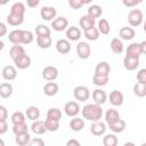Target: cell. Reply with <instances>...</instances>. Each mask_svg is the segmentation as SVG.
<instances>
[{"instance_id": "20", "label": "cell", "mask_w": 146, "mask_h": 146, "mask_svg": "<svg viewBox=\"0 0 146 146\" xmlns=\"http://www.w3.org/2000/svg\"><path fill=\"white\" fill-rule=\"evenodd\" d=\"M119 35L122 40H132L136 35V32L132 27H128V26H124V27H121V30L119 31Z\"/></svg>"}, {"instance_id": "3", "label": "cell", "mask_w": 146, "mask_h": 146, "mask_svg": "<svg viewBox=\"0 0 146 146\" xmlns=\"http://www.w3.org/2000/svg\"><path fill=\"white\" fill-rule=\"evenodd\" d=\"M74 98L79 102H86L90 97V91L86 86H78L73 90Z\"/></svg>"}, {"instance_id": "5", "label": "cell", "mask_w": 146, "mask_h": 146, "mask_svg": "<svg viewBox=\"0 0 146 146\" xmlns=\"http://www.w3.org/2000/svg\"><path fill=\"white\" fill-rule=\"evenodd\" d=\"M57 76H58V70L52 65H48L42 70V78L46 81H55Z\"/></svg>"}, {"instance_id": "45", "label": "cell", "mask_w": 146, "mask_h": 146, "mask_svg": "<svg viewBox=\"0 0 146 146\" xmlns=\"http://www.w3.org/2000/svg\"><path fill=\"white\" fill-rule=\"evenodd\" d=\"M34 31H35L36 35H50V32H51L50 29L47 25H44V24L36 25V27L34 29Z\"/></svg>"}, {"instance_id": "22", "label": "cell", "mask_w": 146, "mask_h": 146, "mask_svg": "<svg viewBox=\"0 0 146 146\" xmlns=\"http://www.w3.org/2000/svg\"><path fill=\"white\" fill-rule=\"evenodd\" d=\"M58 89H59V87H58V84H57L56 82L49 81L48 83H46V84L43 86V94H44L46 96L51 97V96H55V95L58 92Z\"/></svg>"}, {"instance_id": "9", "label": "cell", "mask_w": 146, "mask_h": 146, "mask_svg": "<svg viewBox=\"0 0 146 146\" xmlns=\"http://www.w3.org/2000/svg\"><path fill=\"white\" fill-rule=\"evenodd\" d=\"M56 15H57V10L54 8V7H42L41 10H40V16L43 21H51L54 18H56Z\"/></svg>"}, {"instance_id": "17", "label": "cell", "mask_w": 146, "mask_h": 146, "mask_svg": "<svg viewBox=\"0 0 146 146\" xmlns=\"http://www.w3.org/2000/svg\"><path fill=\"white\" fill-rule=\"evenodd\" d=\"M31 130H32L35 135H43L46 131H48L44 121H41V120H35V121H33V123L31 124Z\"/></svg>"}, {"instance_id": "59", "label": "cell", "mask_w": 146, "mask_h": 146, "mask_svg": "<svg viewBox=\"0 0 146 146\" xmlns=\"http://www.w3.org/2000/svg\"><path fill=\"white\" fill-rule=\"evenodd\" d=\"M144 31L146 32V17H145V22H144Z\"/></svg>"}, {"instance_id": "23", "label": "cell", "mask_w": 146, "mask_h": 146, "mask_svg": "<svg viewBox=\"0 0 146 146\" xmlns=\"http://www.w3.org/2000/svg\"><path fill=\"white\" fill-rule=\"evenodd\" d=\"M120 119H121V117H120L119 112H117L116 110H114V108H110V110H107L106 113H105V121H106L107 125H110V124L116 122V121L120 120Z\"/></svg>"}, {"instance_id": "57", "label": "cell", "mask_w": 146, "mask_h": 146, "mask_svg": "<svg viewBox=\"0 0 146 146\" xmlns=\"http://www.w3.org/2000/svg\"><path fill=\"white\" fill-rule=\"evenodd\" d=\"M8 2H9V0H0V5H2V6L7 5Z\"/></svg>"}, {"instance_id": "2", "label": "cell", "mask_w": 146, "mask_h": 146, "mask_svg": "<svg viewBox=\"0 0 146 146\" xmlns=\"http://www.w3.org/2000/svg\"><path fill=\"white\" fill-rule=\"evenodd\" d=\"M143 21H144V15H143V11L139 9H132L128 14V22L133 27L139 26L143 23Z\"/></svg>"}, {"instance_id": "1", "label": "cell", "mask_w": 146, "mask_h": 146, "mask_svg": "<svg viewBox=\"0 0 146 146\" xmlns=\"http://www.w3.org/2000/svg\"><path fill=\"white\" fill-rule=\"evenodd\" d=\"M82 116L83 119L95 122L102 119L103 116V108L100 107L99 104H87L86 106L82 107Z\"/></svg>"}, {"instance_id": "39", "label": "cell", "mask_w": 146, "mask_h": 146, "mask_svg": "<svg viewBox=\"0 0 146 146\" xmlns=\"http://www.w3.org/2000/svg\"><path fill=\"white\" fill-rule=\"evenodd\" d=\"M133 94L138 97H145L146 96V83L137 82L133 86Z\"/></svg>"}, {"instance_id": "35", "label": "cell", "mask_w": 146, "mask_h": 146, "mask_svg": "<svg viewBox=\"0 0 146 146\" xmlns=\"http://www.w3.org/2000/svg\"><path fill=\"white\" fill-rule=\"evenodd\" d=\"M98 31L100 34H104V35H107L111 31V26H110V23L107 19L105 18H100L99 22H98Z\"/></svg>"}, {"instance_id": "33", "label": "cell", "mask_w": 146, "mask_h": 146, "mask_svg": "<svg viewBox=\"0 0 146 146\" xmlns=\"http://www.w3.org/2000/svg\"><path fill=\"white\" fill-rule=\"evenodd\" d=\"M102 14H103V9H102V7L98 6V5H91V6L88 8V10H87V15H89L90 17H92V18H95V19L98 18V17H100Z\"/></svg>"}, {"instance_id": "25", "label": "cell", "mask_w": 146, "mask_h": 146, "mask_svg": "<svg viewBox=\"0 0 146 146\" xmlns=\"http://www.w3.org/2000/svg\"><path fill=\"white\" fill-rule=\"evenodd\" d=\"M51 43H52V39L50 35H38L36 36V44L42 49L50 48Z\"/></svg>"}, {"instance_id": "7", "label": "cell", "mask_w": 146, "mask_h": 146, "mask_svg": "<svg viewBox=\"0 0 146 146\" xmlns=\"http://www.w3.org/2000/svg\"><path fill=\"white\" fill-rule=\"evenodd\" d=\"M64 112L67 116L74 117L80 113V105L76 102H68L64 106Z\"/></svg>"}, {"instance_id": "21", "label": "cell", "mask_w": 146, "mask_h": 146, "mask_svg": "<svg viewBox=\"0 0 146 146\" xmlns=\"http://www.w3.org/2000/svg\"><path fill=\"white\" fill-rule=\"evenodd\" d=\"M141 55V49H140V43L138 42H132L128 46L127 48V56H131V57H137L139 58V56Z\"/></svg>"}, {"instance_id": "15", "label": "cell", "mask_w": 146, "mask_h": 146, "mask_svg": "<svg viewBox=\"0 0 146 146\" xmlns=\"http://www.w3.org/2000/svg\"><path fill=\"white\" fill-rule=\"evenodd\" d=\"M14 63H15V66H16L17 68H19V70H25V68H27V67L31 65V57L25 54V55L18 57L17 59H15Z\"/></svg>"}, {"instance_id": "58", "label": "cell", "mask_w": 146, "mask_h": 146, "mask_svg": "<svg viewBox=\"0 0 146 146\" xmlns=\"http://www.w3.org/2000/svg\"><path fill=\"white\" fill-rule=\"evenodd\" d=\"M82 1H83V3H84V5H89L92 0H82Z\"/></svg>"}, {"instance_id": "24", "label": "cell", "mask_w": 146, "mask_h": 146, "mask_svg": "<svg viewBox=\"0 0 146 146\" xmlns=\"http://www.w3.org/2000/svg\"><path fill=\"white\" fill-rule=\"evenodd\" d=\"M24 22V15H18V14H14L10 13L7 16V23L11 26H18Z\"/></svg>"}, {"instance_id": "46", "label": "cell", "mask_w": 146, "mask_h": 146, "mask_svg": "<svg viewBox=\"0 0 146 146\" xmlns=\"http://www.w3.org/2000/svg\"><path fill=\"white\" fill-rule=\"evenodd\" d=\"M33 33L29 30H23V44H29L33 41Z\"/></svg>"}, {"instance_id": "56", "label": "cell", "mask_w": 146, "mask_h": 146, "mask_svg": "<svg viewBox=\"0 0 146 146\" xmlns=\"http://www.w3.org/2000/svg\"><path fill=\"white\" fill-rule=\"evenodd\" d=\"M140 49H141V54L146 55V40L140 42Z\"/></svg>"}, {"instance_id": "32", "label": "cell", "mask_w": 146, "mask_h": 146, "mask_svg": "<svg viewBox=\"0 0 146 146\" xmlns=\"http://www.w3.org/2000/svg\"><path fill=\"white\" fill-rule=\"evenodd\" d=\"M110 46H111L112 51H113L114 54H116V55H120V54L123 51V43H122V41H121L119 38H113V39L111 40Z\"/></svg>"}, {"instance_id": "27", "label": "cell", "mask_w": 146, "mask_h": 146, "mask_svg": "<svg viewBox=\"0 0 146 146\" xmlns=\"http://www.w3.org/2000/svg\"><path fill=\"white\" fill-rule=\"evenodd\" d=\"M111 66L107 62H99L95 67V73L103 74V75H110Z\"/></svg>"}, {"instance_id": "19", "label": "cell", "mask_w": 146, "mask_h": 146, "mask_svg": "<svg viewBox=\"0 0 146 146\" xmlns=\"http://www.w3.org/2000/svg\"><path fill=\"white\" fill-rule=\"evenodd\" d=\"M92 99H94V102L96 104L103 105L106 102V99H107V95H106V92L103 89L98 88V89H95L92 91Z\"/></svg>"}, {"instance_id": "8", "label": "cell", "mask_w": 146, "mask_h": 146, "mask_svg": "<svg viewBox=\"0 0 146 146\" xmlns=\"http://www.w3.org/2000/svg\"><path fill=\"white\" fill-rule=\"evenodd\" d=\"M90 131L94 136H103L106 131V124L104 122H102L100 120L95 121L90 125Z\"/></svg>"}, {"instance_id": "18", "label": "cell", "mask_w": 146, "mask_h": 146, "mask_svg": "<svg viewBox=\"0 0 146 146\" xmlns=\"http://www.w3.org/2000/svg\"><path fill=\"white\" fill-rule=\"evenodd\" d=\"M66 38L70 41H78L81 38V30L78 26H71L66 30Z\"/></svg>"}, {"instance_id": "26", "label": "cell", "mask_w": 146, "mask_h": 146, "mask_svg": "<svg viewBox=\"0 0 146 146\" xmlns=\"http://www.w3.org/2000/svg\"><path fill=\"white\" fill-rule=\"evenodd\" d=\"M25 54H26V52H25V49H24L21 44H14V46H11V48L9 49V56L11 57L13 60L17 59L18 57H21V56H23V55H25Z\"/></svg>"}, {"instance_id": "52", "label": "cell", "mask_w": 146, "mask_h": 146, "mask_svg": "<svg viewBox=\"0 0 146 146\" xmlns=\"http://www.w3.org/2000/svg\"><path fill=\"white\" fill-rule=\"evenodd\" d=\"M122 3H123L125 7H130V8L137 6L136 0H122Z\"/></svg>"}, {"instance_id": "53", "label": "cell", "mask_w": 146, "mask_h": 146, "mask_svg": "<svg viewBox=\"0 0 146 146\" xmlns=\"http://www.w3.org/2000/svg\"><path fill=\"white\" fill-rule=\"evenodd\" d=\"M39 2H40V0H26L27 7H30V8H35L39 5Z\"/></svg>"}, {"instance_id": "31", "label": "cell", "mask_w": 146, "mask_h": 146, "mask_svg": "<svg viewBox=\"0 0 146 146\" xmlns=\"http://www.w3.org/2000/svg\"><path fill=\"white\" fill-rule=\"evenodd\" d=\"M25 114H26V117H27L29 120L35 121V120H39L41 113H40L39 107H36V106H30V107H27Z\"/></svg>"}, {"instance_id": "38", "label": "cell", "mask_w": 146, "mask_h": 146, "mask_svg": "<svg viewBox=\"0 0 146 146\" xmlns=\"http://www.w3.org/2000/svg\"><path fill=\"white\" fill-rule=\"evenodd\" d=\"M104 146H116L117 145V137L114 133H107L103 138Z\"/></svg>"}, {"instance_id": "37", "label": "cell", "mask_w": 146, "mask_h": 146, "mask_svg": "<svg viewBox=\"0 0 146 146\" xmlns=\"http://www.w3.org/2000/svg\"><path fill=\"white\" fill-rule=\"evenodd\" d=\"M15 141H16V144H17L18 146H26V145L30 144L31 137H30L29 132H26V133L16 136V137H15Z\"/></svg>"}, {"instance_id": "36", "label": "cell", "mask_w": 146, "mask_h": 146, "mask_svg": "<svg viewBox=\"0 0 146 146\" xmlns=\"http://www.w3.org/2000/svg\"><path fill=\"white\" fill-rule=\"evenodd\" d=\"M84 36L89 41H96L99 38V31L95 26L94 27H90V29H88V30L84 31Z\"/></svg>"}, {"instance_id": "41", "label": "cell", "mask_w": 146, "mask_h": 146, "mask_svg": "<svg viewBox=\"0 0 146 146\" xmlns=\"http://www.w3.org/2000/svg\"><path fill=\"white\" fill-rule=\"evenodd\" d=\"M44 123H46V127H47V130L48 131H52L54 132V131H57L58 128H59V121L54 120V119L46 117Z\"/></svg>"}, {"instance_id": "51", "label": "cell", "mask_w": 146, "mask_h": 146, "mask_svg": "<svg viewBox=\"0 0 146 146\" xmlns=\"http://www.w3.org/2000/svg\"><path fill=\"white\" fill-rule=\"evenodd\" d=\"M8 130V124L6 121H0V135H3Z\"/></svg>"}, {"instance_id": "12", "label": "cell", "mask_w": 146, "mask_h": 146, "mask_svg": "<svg viewBox=\"0 0 146 146\" xmlns=\"http://www.w3.org/2000/svg\"><path fill=\"white\" fill-rule=\"evenodd\" d=\"M1 73H2V78L8 81H11V80L16 79V76H17V70L13 65H6L2 68Z\"/></svg>"}, {"instance_id": "49", "label": "cell", "mask_w": 146, "mask_h": 146, "mask_svg": "<svg viewBox=\"0 0 146 146\" xmlns=\"http://www.w3.org/2000/svg\"><path fill=\"white\" fill-rule=\"evenodd\" d=\"M7 115H8L7 108L3 105H0V121H6Z\"/></svg>"}, {"instance_id": "50", "label": "cell", "mask_w": 146, "mask_h": 146, "mask_svg": "<svg viewBox=\"0 0 146 146\" xmlns=\"http://www.w3.org/2000/svg\"><path fill=\"white\" fill-rule=\"evenodd\" d=\"M29 145H31V146H43L44 145V140H42L41 138H34V139H32L31 141H30V144Z\"/></svg>"}, {"instance_id": "11", "label": "cell", "mask_w": 146, "mask_h": 146, "mask_svg": "<svg viewBox=\"0 0 146 146\" xmlns=\"http://www.w3.org/2000/svg\"><path fill=\"white\" fill-rule=\"evenodd\" d=\"M56 49L59 54L62 55H66L71 51V43H70V40L67 39H59L57 42H56Z\"/></svg>"}, {"instance_id": "14", "label": "cell", "mask_w": 146, "mask_h": 146, "mask_svg": "<svg viewBox=\"0 0 146 146\" xmlns=\"http://www.w3.org/2000/svg\"><path fill=\"white\" fill-rule=\"evenodd\" d=\"M8 40L13 44H22L23 43V30H13L8 35Z\"/></svg>"}, {"instance_id": "4", "label": "cell", "mask_w": 146, "mask_h": 146, "mask_svg": "<svg viewBox=\"0 0 146 146\" xmlns=\"http://www.w3.org/2000/svg\"><path fill=\"white\" fill-rule=\"evenodd\" d=\"M76 54L79 56V58L81 59H87L90 57V54H91V48L89 46L88 42H79L78 46H76Z\"/></svg>"}, {"instance_id": "16", "label": "cell", "mask_w": 146, "mask_h": 146, "mask_svg": "<svg viewBox=\"0 0 146 146\" xmlns=\"http://www.w3.org/2000/svg\"><path fill=\"white\" fill-rule=\"evenodd\" d=\"M95 18H92V17H90L89 15H84V16H82L80 19H79V26L83 30V31H86V30H88V29H90V27H94L95 26Z\"/></svg>"}, {"instance_id": "48", "label": "cell", "mask_w": 146, "mask_h": 146, "mask_svg": "<svg viewBox=\"0 0 146 146\" xmlns=\"http://www.w3.org/2000/svg\"><path fill=\"white\" fill-rule=\"evenodd\" d=\"M137 81L141 83H146V68H141L137 72Z\"/></svg>"}, {"instance_id": "54", "label": "cell", "mask_w": 146, "mask_h": 146, "mask_svg": "<svg viewBox=\"0 0 146 146\" xmlns=\"http://www.w3.org/2000/svg\"><path fill=\"white\" fill-rule=\"evenodd\" d=\"M7 33V26L5 23H0V36H3Z\"/></svg>"}, {"instance_id": "34", "label": "cell", "mask_w": 146, "mask_h": 146, "mask_svg": "<svg viewBox=\"0 0 146 146\" xmlns=\"http://www.w3.org/2000/svg\"><path fill=\"white\" fill-rule=\"evenodd\" d=\"M108 128H110L114 133H121V132H123L124 129H125V122H124L122 119H120V120H117L116 122L110 124Z\"/></svg>"}, {"instance_id": "42", "label": "cell", "mask_w": 146, "mask_h": 146, "mask_svg": "<svg viewBox=\"0 0 146 146\" xmlns=\"http://www.w3.org/2000/svg\"><path fill=\"white\" fill-rule=\"evenodd\" d=\"M25 10H26V8H25V5L23 2H15L10 8V13L18 14V15H24Z\"/></svg>"}, {"instance_id": "43", "label": "cell", "mask_w": 146, "mask_h": 146, "mask_svg": "<svg viewBox=\"0 0 146 146\" xmlns=\"http://www.w3.org/2000/svg\"><path fill=\"white\" fill-rule=\"evenodd\" d=\"M25 116L26 114H24L23 112L21 111H16L11 114V122L13 124H16V123H22V122H25Z\"/></svg>"}, {"instance_id": "40", "label": "cell", "mask_w": 146, "mask_h": 146, "mask_svg": "<svg viewBox=\"0 0 146 146\" xmlns=\"http://www.w3.org/2000/svg\"><path fill=\"white\" fill-rule=\"evenodd\" d=\"M13 132H14L15 136L26 133V132H27V124H26L25 122L14 124V125H13Z\"/></svg>"}, {"instance_id": "28", "label": "cell", "mask_w": 146, "mask_h": 146, "mask_svg": "<svg viewBox=\"0 0 146 146\" xmlns=\"http://www.w3.org/2000/svg\"><path fill=\"white\" fill-rule=\"evenodd\" d=\"M13 91H14V88L10 83L8 82H2L0 84V96L2 98H8L13 95Z\"/></svg>"}, {"instance_id": "44", "label": "cell", "mask_w": 146, "mask_h": 146, "mask_svg": "<svg viewBox=\"0 0 146 146\" xmlns=\"http://www.w3.org/2000/svg\"><path fill=\"white\" fill-rule=\"evenodd\" d=\"M47 117L59 121V120L62 119V111H60L59 108H56V107L49 108L48 112H47Z\"/></svg>"}, {"instance_id": "10", "label": "cell", "mask_w": 146, "mask_h": 146, "mask_svg": "<svg viewBox=\"0 0 146 146\" xmlns=\"http://www.w3.org/2000/svg\"><path fill=\"white\" fill-rule=\"evenodd\" d=\"M123 66L128 71H135L139 66V58L125 55V57L123 58Z\"/></svg>"}, {"instance_id": "55", "label": "cell", "mask_w": 146, "mask_h": 146, "mask_svg": "<svg viewBox=\"0 0 146 146\" xmlns=\"http://www.w3.org/2000/svg\"><path fill=\"white\" fill-rule=\"evenodd\" d=\"M67 146H72V145H75V146H80V141H78L76 139H70L67 143H66Z\"/></svg>"}, {"instance_id": "30", "label": "cell", "mask_w": 146, "mask_h": 146, "mask_svg": "<svg viewBox=\"0 0 146 146\" xmlns=\"http://www.w3.org/2000/svg\"><path fill=\"white\" fill-rule=\"evenodd\" d=\"M108 79H110V75H103V74L95 73L92 76V83L97 87H103V86L107 84Z\"/></svg>"}, {"instance_id": "61", "label": "cell", "mask_w": 146, "mask_h": 146, "mask_svg": "<svg viewBox=\"0 0 146 146\" xmlns=\"http://www.w3.org/2000/svg\"><path fill=\"white\" fill-rule=\"evenodd\" d=\"M144 0H136V2H137V5H139V3H141Z\"/></svg>"}, {"instance_id": "60", "label": "cell", "mask_w": 146, "mask_h": 146, "mask_svg": "<svg viewBox=\"0 0 146 146\" xmlns=\"http://www.w3.org/2000/svg\"><path fill=\"white\" fill-rule=\"evenodd\" d=\"M128 145H135V144L133 143H125L124 144V146H128Z\"/></svg>"}, {"instance_id": "47", "label": "cell", "mask_w": 146, "mask_h": 146, "mask_svg": "<svg viewBox=\"0 0 146 146\" xmlns=\"http://www.w3.org/2000/svg\"><path fill=\"white\" fill-rule=\"evenodd\" d=\"M83 1L82 0H68V6L72 9H80L83 6Z\"/></svg>"}, {"instance_id": "6", "label": "cell", "mask_w": 146, "mask_h": 146, "mask_svg": "<svg viewBox=\"0 0 146 146\" xmlns=\"http://www.w3.org/2000/svg\"><path fill=\"white\" fill-rule=\"evenodd\" d=\"M67 26H68V21H67V18H65L63 16L56 17L55 19L51 21V27L57 32H62V31L66 30Z\"/></svg>"}, {"instance_id": "29", "label": "cell", "mask_w": 146, "mask_h": 146, "mask_svg": "<svg viewBox=\"0 0 146 146\" xmlns=\"http://www.w3.org/2000/svg\"><path fill=\"white\" fill-rule=\"evenodd\" d=\"M70 128L71 130L73 131H81L83 128H84V121L81 119V117H76L74 116L73 119H71L70 121Z\"/></svg>"}, {"instance_id": "13", "label": "cell", "mask_w": 146, "mask_h": 146, "mask_svg": "<svg viewBox=\"0 0 146 146\" xmlns=\"http://www.w3.org/2000/svg\"><path fill=\"white\" fill-rule=\"evenodd\" d=\"M123 94L119 90H113L111 94H110V103L113 105V106H121L123 104Z\"/></svg>"}]
</instances>
